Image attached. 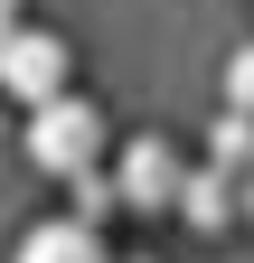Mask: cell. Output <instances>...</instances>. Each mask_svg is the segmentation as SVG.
<instances>
[{"instance_id":"277c9868","label":"cell","mask_w":254,"mask_h":263,"mask_svg":"<svg viewBox=\"0 0 254 263\" xmlns=\"http://www.w3.org/2000/svg\"><path fill=\"white\" fill-rule=\"evenodd\" d=\"M10 263H122V254L104 245V226H85V216H47V226H28V235H19Z\"/></svg>"},{"instance_id":"6da1fadb","label":"cell","mask_w":254,"mask_h":263,"mask_svg":"<svg viewBox=\"0 0 254 263\" xmlns=\"http://www.w3.org/2000/svg\"><path fill=\"white\" fill-rule=\"evenodd\" d=\"M28 170H47V179H94L104 170V104L94 94H57V104L28 113Z\"/></svg>"},{"instance_id":"5b68a950","label":"cell","mask_w":254,"mask_h":263,"mask_svg":"<svg viewBox=\"0 0 254 263\" xmlns=\"http://www.w3.org/2000/svg\"><path fill=\"white\" fill-rule=\"evenodd\" d=\"M179 216L198 226V235H216L226 216H245V179H235V170H216V160H207V170H188V188H179Z\"/></svg>"},{"instance_id":"3957f363","label":"cell","mask_w":254,"mask_h":263,"mask_svg":"<svg viewBox=\"0 0 254 263\" xmlns=\"http://www.w3.org/2000/svg\"><path fill=\"white\" fill-rule=\"evenodd\" d=\"M113 188H122V207L170 216V207H179V188H188L179 141H170V132H141V141H122V151H113Z\"/></svg>"},{"instance_id":"7a4b0ae2","label":"cell","mask_w":254,"mask_h":263,"mask_svg":"<svg viewBox=\"0 0 254 263\" xmlns=\"http://www.w3.org/2000/svg\"><path fill=\"white\" fill-rule=\"evenodd\" d=\"M0 94H19L28 113L76 94V47L57 28H28V19H0Z\"/></svg>"},{"instance_id":"8992f818","label":"cell","mask_w":254,"mask_h":263,"mask_svg":"<svg viewBox=\"0 0 254 263\" xmlns=\"http://www.w3.org/2000/svg\"><path fill=\"white\" fill-rule=\"evenodd\" d=\"M216 170H235V179H254V113H226V122H216Z\"/></svg>"},{"instance_id":"52a82bcc","label":"cell","mask_w":254,"mask_h":263,"mask_svg":"<svg viewBox=\"0 0 254 263\" xmlns=\"http://www.w3.org/2000/svg\"><path fill=\"white\" fill-rule=\"evenodd\" d=\"M216 94H226V113H254V38L226 57V76H216Z\"/></svg>"}]
</instances>
